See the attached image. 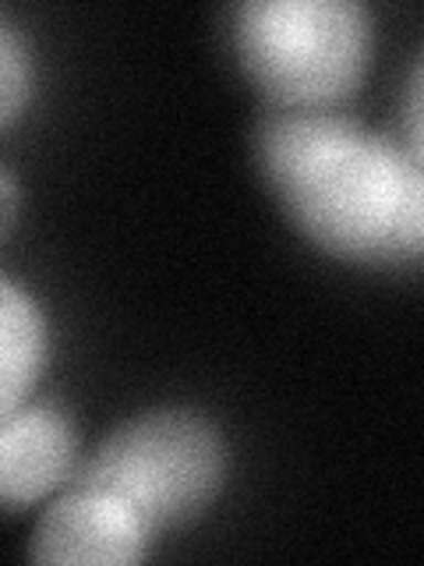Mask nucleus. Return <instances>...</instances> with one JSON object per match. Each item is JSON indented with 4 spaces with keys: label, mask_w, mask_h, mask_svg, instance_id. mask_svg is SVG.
<instances>
[{
    "label": "nucleus",
    "mask_w": 424,
    "mask_h": 566,
    "mask_svg": "<svg viewBox=\"0 0 424 566\" xmlns=\"http://www.w3.org/2000/svg\"><path fill=\"white\" fill-rule=\"evenodd\" d=\"M50 361V323L22 283L0 273V415L32 400Z\"/></svg>",
    "instance_id": "nucleus-6"
},
{
    "label": "nucleus",
    "mask_w": 424,
    "mask_h": 566,
    "mask_svg": "<svg viewBox=\"0 0 424 566\" xmlns=\"http://www.w3.org/2000/svg\"><path fill=\"white\" fill-rule=\"evenodd\" d=\"M156 531L110 492L67 482L32 531L29 559L61 566H135L152 556Z\"/></svg>",
    "instance_id": "nucleus-4"
},
{
    "label": "nucleus",
    "mask_w": 424,
    "mask_h": 566,
    "mask_svg": "<svg viewBox=\"0 0 424 566\" xmlns=\"http://www.w3.org/2000/svg\"><path fill=\"white\" fill-rule=\"evenodd\" d=\"M18 212H22V188H18L14 174L0 164V241L11 234V227L18 223Z\"/></svg>",
    "instance_id": "nucleus-8"
},
{
    "label": "nucleus",
    "mask_w": 424,
    "mask_h": 566,
    "mask_svg": "<svg viewBox=\"0 0 424 566\" xmlns=\"http://www.w3.org/2000/svg\"><path fill=\"white\" fill-rule=\"evenodd\" d=\"M258 174L287 223L322 255L364 270L424 252L421 156L343 114L273 111L255 128Z\"/></svg>",
    "instance_id": "nucleus-1"
},
{
    "label": "nucleus",
    "mask_w": 424,
    "mask_h": 566,
    "mask_svg": "<svg viewBox=\"0 0 424 566\" xmlns=\"http://www.w3.org/2000/svg\"><path fill=\"white\" fill-rule=\"evenodd\" d=\"M226 474L230 447L216 421L194 407H152L106 432L71 482L110 492L163 535L199 521Z\"/></svg>",
    "instance_id": "nucleus-3"
},
{
    "label": "nucleus",
    "mask_w": 424,
    "mask_h": 566,
    "mask_svg": "<svg viewBox=\"0 0 424 566\" xmlns=\"http://www.w3.org/2000/svg\"><path fill=\"white\" fill-rule=\"evenodd\" d=\"M35 78H40V67H35L29 32L14 18L0 14V132L29 111Z\"/></svg>",
    "instance_id": "nucleus-7"
},
{
    "label": "nucleus",
    "mask_w": 424,
    "mask_h": 566,
    "mask_svg": "<svg viewBox=\"0 0 424 566\" xmlns=\"http://www.w3.org/2000/svg\"><path fill=\"white\" fill-rule=\"evenodd\" d=\"M78 471V432L57 403L25 400L0 415V510L53 500Z\"/></svg>",
    "instance_id": "nucleus-5"
},
{
    "label": "nucleus",
    "mask_w": 424,
    "mask_h": 566,
    "mask_svg": "<svg viewBox=\"0 0 424 566\" xmlns=\"http://www.w3.org/2000/svg\"><path fill=\"white\" fill-rule=\"evenodd\" d=\"M230 46L276 111L318 114L361 88L375 18L358 0H247L230 22Z\"/></svg>",
    "instance_id": "nucleus-2"
}]
</instances>
